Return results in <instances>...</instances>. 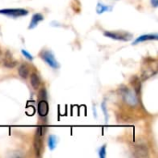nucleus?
I'll return each mask as SVG.
<instances>
[{"instance_id": "nucleus-12", "label": "nucleus", "mask_w": 158, "mask_h": 158, "mask_svg": "<svg viewBox=\"0 0 158 158\" xmlns=\"http://www.w3.org/2000/svg\"><path fill=\"white\" fill-rule=\"evenodd\" d=\"M19 74L22 79H27L30 74V69L27 64H21L19 67Z\"/></svg>"}, {"instance_id": "nucleus-7", "label": "nucleus", "mask_w": 158, "mask_h": 158, "mask_svg": "<svg viewBox=\"0 0 158 158\" xmlns=\"http://www.w3.org/2000/svg\"><path fill=\"white\" fill-rule=\"evenodd\" d=\"M133 156L139 158H145L149 156L148 148L144 144H138L133 149Z\"/></svg>"}, {"instance_id": "nucleus-8", "label": "nucleus", "mask_w": 158, "mask_h": 158, "mask_svg": "<svg viewBox=\"0 0 158 158\" xmlns=\"http://www.w3.org/2000/svg\"><path fill=\"white\" fill-rule=\"evenodd\" d=\"M3 64L6 68H8V69H12L14 67L17 66L18 62L17 60L13 57L12 54L10 51H6L4 55V58H3Z\"/></svg>"}, {"instance_id": "nucleus-10", "label": "nucleus", "mask_w": 158, "mask_h": 158, "mask_svg": "<svg viewBox=\"0 0 158 158\" xmlns=\"http://www.w3.org/2000/svg\"><path fill=\"white\" fill-rule=\"evenodd\" d=\"M158 40V35L157 33H152V34H143V35H141L139 36L133 43L132 44L135 45V44H138L140 43H143V42H147V41H156Z\"/></svg>"}, {"instance_id": "nucleus-15", "label": "nucleus", "mask_w": 158, "mask_h": 158, "mask_svg": "<svg viewBox=\"0 0 158 158\" xmlns=\"http://www.w3.org/2000/svg\"><path fill=\"white\" fill-rule=\"evenodd\" d=\"M56 143H57V139L55 135H50L48 137V140H47V145H48V148L53 151L56 147Z\"/></svg>"}, {"instance_id": "nucleus-14", "label": "nucleus", "mask_w": 158, "mask_h": 158, "mask_svg": "<svg viewBox=\"0 0 158 158\" xmlns=\"http://www.w3.org/2000/svg\"><path fill=\"white\" fill-rule=\"evenodd\" d=\"M131 84H132V86H133V88H134L135 94H136L137 96H139L140 94H141V86H142L140 79H139L138 77H133L132 80H131Z\"/></svg>"}, {"instance_id": "nucleus-20", "label": "nucleus", "mask_w": 158, "mask_h": 158, "mask_svg": "<svg viewBox=\"0 0 158 158\" xmlns=\"http://www.w3.org/2000/svg\"><path fill=\"white\" fill-rule=\"evenodd\" d=\"M151 5L153 6V7H157L158 6V0H151Z\"/></svg>"}, {"instance_id": "nucleus-4", "label": "nucleus", "mask_w": 158, "mask_h": 158, "mask_svg": "<svg viewBox=\"0 0 158 158\" xmlns=\"http://www.w3.org/2000/svg\"><path fill=\"white\" fill-rule=\"evenodd\" d=\"M104 35L110 39H114L117 41L128 42L132 39V34L127 31H105Z\"/></svg>"}, {"instance_id": "nucleus-1", "label": "nucleus", "mask_w": 158, "mask_h": 158, "mask_svg": "<svg viewBox=\"0 0 158 158\" xmlns=\"http://www.w3.org/2000/svg\"><path fill=\"white\" fill-rule=\"evenodd\" d=\"M44 127L40 126L36 129L35 136H34V151L37 157H40L42 155L43 145H44Z\"/></svg>"}, {"instance_id": "nucleus-18", "label": "nucleus", "mask_w": 158, "mask_h": 158, "mask_svg": "<svg viewBox=\"0 0 158 158\" xmlns=\"http://www.w3.org/2000/svg\"><path fill=\"white\" fill-rule=\"evenodd\" d=\"M21 53H22V55L28 59V60H33V56L28 52V51H26V50H24V49H22L21 50Z\"/></svg>"}, {"instance_id": "nucleus-21", "label": "nucleus", "mask_w": 158, "mask_h": 158, "mask_svg": "<svg viewBox=\"0 0 158 158\" xmlns=\"http://www.w3.org/2000/svg\"><path fill=\"white\" fill-rule=\"evenodd\" d=\"M1 56H2V53H1V50H0V61H1Z\"/></svg>"}, {"instance_id": "nucleus-6", "label": "nucleus", "mask_w": 158, "mask_h": 158, "mask_svg": "<svg viewBox=\"0 0 158 158\" xmlns=\"http://www.w3.org/2000/svg\"><path fill=\"white\" fill-rule=\"evenodd\" d=\"M151 63H152V62H147L146 65H145V67L143 68L142 76H143V81H145V80H147L148 78H150V77L156 75V72H157V65H156V63L153 67H152Z\"/></svg>"}, {"instance_id": "nucleus-9", "label": "nucleus", "mask_w": 158, "mask_h": 158, "mask_svg": "<svg viewBox=\"0 0 158 158\" xmlns=\"http://www.w3.org/2000/svg\"><path fill=\"white\" fill-rule=\"evenodd\" d=\"M37 110H38V114L40 117L42 118H44L48 115V112H49V106H48V103L44 100V99H42L39 101L38 103V106H37Z\"/></svg>"}, {"instance_id": "nucleus-3", "label": "nucleus", "mask_w": 158, "mask_h": 158, "mask_svg": "<svg viewBox=\"0 0 158 158\" xmlns=\"http://www.w3.org/2000/svg\"><path fill=\"white\" fill-rule=\"evenodd\" d=\"M120 94L124 100V102L131 106H135L138 104V96L133 94L130 89H128L127 87H122L121 88V92Z\"/></svg>"}, {"instance_id": "nucleus-19", "label": "nucleus", "mask_w": 158, "mask_h": 158, "mask_svg": "<svg viewBox=\"0 0 158 158\" xmlns=\"http://www.w3.org/2000/svg\"><path fill=\"white\" fill-rule=\"evenodd\" d=\"M102 110L104 112V116H105L106 122H107V120H108V115H107V111H106V103H102Z\"/></svg>"}, {"instance_id": "nucleus-11", "label": "nucleus", "mask_w": 158, "mask_h": 158, "mask_svg": "<svg viewBox=\"0 0 158 158\" xmlns=\"http://www.w3.org/2000/svg\"><path fill=\"white\" fill-rule=\"evenodd\" d=\"M43 20H44V16L41 13H35L32 16L31 19V22H30V25H29V29L30 30L34 29L38 25V23L43 21Z\"/></svg>"}, {"instance_id": "nucleus-16", "label": "nucleus", "mask_w": 158, "mask_h": 158, "mask_svg": "<svg viewBox=\"0 0 158 158\" xmlns=\"http://www.w3.org/2000/svg\"><path fill=\"white\" fill-rule=\"evenodd\" d=\"M112 9L111 6H106V5H103L102 3H98L97 4V6H96V12L98 14H102L106 11H110Z\"/></svg>"}, {"instance_id": "nucleus-17", "label": "nucleus", "mask_w": 158, "mask_h": 158, "mask_svg": "<svg viewBox=\"0 0 158 158\" xmlns=\"http://www.w3.org/2000/svg\"><path fill=\"white\" fill-rule=\"evenodd\" d=\"M98 156L100 158H105L106 156V145H102L98 150Z\"/></svg>"}, {"instance_id": "nucleus-13", "label": "nucleus", "mask_w": 158, "mask_h": 158, "mask_svg": "<svg viewBox=\"0 0 158 158\" xmlns=\"http://www.w3.org/2000/svg\"><path fill=\"white\" fill-rule=\"evenodd\" d=\"M41 84V81L39 76L36 73H31V85L34 90H37L40 87Z\"/></svg>"}, {"instance_id": "nucleus-5", "label": "nucleus", "mask_w": 158, "mask_h": 158, "mask_svg": "<svg viewBox=\"0 0 158 158\" xmlns=\"http://www.w3.org/2000/svg\"><path fill=\"white\" fill-rule=\"evenodd\" d=\"M0 14L10 18H19V17L27 16L29 12L24 8H4V9H0Z\"/></svg>"}, {"instance_id": "nucleus-2", "label": "nucleus", "mask_w": 158, "mask_h": 158, "mask_svg": "<svg viewBox=\"0 0 158 158\" xmlns=\"http://www.w3.org/2000/svg\"><path fill=\"white\" fill-rule=\"evenodd\" d=\"M39 56H40L41 58H42L47 65H49L52 69H56L59 68V64H58L57 60L56 59L54 54H53L51 51H49V50H47V49H44V50L41 51V53H40Z\"/></svg>"}]
</instances>
